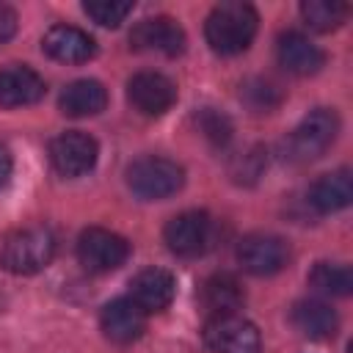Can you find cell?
<instances>
[{
  "mask_svg": "<svg viewBox=\"0 0 353 353\" xmlns=\"http://www.w3.org/2000/svg\"><path fill=\"white\" fill-rule=\"evenodd\" d=\"M259 28V17L254 11V6L240 3V0H226L218 3L207 22H204V36L212 52L218 55H237L243 50H248V44L254 41Z\"/></svg>",
  "mask_w": 353,
  "mask_h": 353,
  "instance_id": "cell-1",
  "label": "cell"
},
{
  "mask_svg": "<svg viewBox=\"0 0 353 353\" xmlns=\"http://www.w3.org/2000/svg\"><path fill=\"white\" fill-rule=\"evenodd\" d=\"M55 256V234L47 226H22L0 240V265L17 276L44 270Z\"/></svg>",
  "mask_w": 353,
  "mask_h": 353,
  "instance_id": "cell-2",
  "label": "cell"
},
{
  "mask_svg": "<svg viewBox=\"0 0 353 353\" xmlns=\"http://www.w3.org/2000/svg\"><path fill=\"white\" fill-rule=\"evenodd\" d=\"M336 132H339V119L334 110L328 108H317L312 113H306L298 127L287 135L284 141V152L290 160L295 163H309V160H317L320 154L328 152V146L336 141Z\"/></svg>",
  "mask_w": 353,
  "mask_h": 353,
  "instance_id": "cell-3",
  "label": "cell"
},
{
  "mask_svg": "<svg viewBox=\"0 0 353 353\" xmlns=\"http://www.w3.org/2000/svg\"><path fill=\"white\" fill-rule=\"evenodd\" d=\"M127 185L135 196L141 199H168L176 190H182L185 185V171L182 165H176L168 157H157V154H146L138 157L135 163H130L127 168Z\"/></svg>",
  "mask_w": 353,
  "mask_h": 353,
  "instance_id": "cell-4",
  "label": "cell"
},
{
  "mask_svg": "<svg viewBox=\"0 0 353 353\" xmlns=\"http://www.w3.org/2000/svg\"><path fill=\"white\" fill-rule=\"evenodd\" d=\"M127 256H130V243L110 229L91 226L77 237V259L91 273H110L121 268Z\"/></svg>",
  "mask_w": 353,
  "mask_h": 353,
  "instance_id": "cell-5",
  "label": "cell"
},
{
  "mask_svg": "<svg viewBox=\"0 0 353 353\" xmlns=\"http://www.w3.org/2000/svg\"><path fill=\"white\" fill-rule=\"evenodd\" d=\"M204 345L212 353H259V331L240 314H215L204 323Z\"/></svg>",
  "mask_w": 353,
  "mask_h": 353,
  "instance_id": "cell-6",
  "label": "cell"
},
{
  "mask_svg": "<svg viewBox=\"0 0 353 353\" xmlns=\"http://www.w3.org/2000/svg\"><path fill=\"white\" fill-rule=\"evenodd\" d=\"M97 157H99L97 141L80 130H66L58 138H52V143H50V160L61 176L88 174L97 165Z\"/></svg>",
  "mask_w": 353,
  "mask_h": 353,
  "instance_id": "cell-7",
  "label": "cell"
},
{
  "mask_svg": "<svg viewBox=\"0 0 353 353\" xmlns=\"http://www.w3.org/2000/svg\"><path fill=\"white\" fill-rule=\"evenodd\" d=\"M287 259H290V248L276 234L254 232L237 243V262L251 276H273V273L284 270Z\"/></svg>",
  "mask_w": 353,
  "mask_h": 353,
  "instance_id": "cell-8",
  "label": "cell"
},
{
  "mask_svg": "<svg viewBox=\"0 0 353 353\" xmlns=\"http://www.w3.org/2000/svg\"><path fill=\"white\" fill-rule=\"evenodd\" d=\"M210 237H212V221L201 210L179 212L163 229V240H165L168 251L176 254V256H196V254H201L210 245Z\"/></svg>",
  "mask_w": 353,
  "mask_h": 353,
  "instance_id": "cell-9",
  "label": "cell"
},
{
  "mask_svg": "<svg viewBox=\"0 0 353 353\" xmlns=\"http://www.w3.org/2000/svg\"><path fill=\"white\" fill-rule=\"evenodd\" d=\"M127 99L143 116H163L176 102V85L160 72H138L127 83Z\"/></svg>",
  "mask_w": 353,
  "mask_h": 353,
  "instance_id": "cell-10",
  "label": "cell"
},
{
  "mask_svg": "<svg viewBox=\"0 0 353 353\" xmlns=\"http://www.w3.org/2000/svg\"><path fill=\"white\" fill-rule=\"evenodd\" d=\"M185 30L171 19V17H149L141 19L132 33H130V44L138 52H157L165 58H176L185 50Z\"/></svg>",
  "mask_w": 353,
  "mask_h": 353,
  "instance_id": "cell-11",
  "label": "cell"
},
{
  "mask_svg": "<svg viewBox=\"0 0 353 353\" xmlns=\"http://www.w3.org/2000/svg\"><path fill=\"white\" fill-rule=\"evenodd\" d=\"M176 295V279L163 268H146L130 281V301L143 312H163Z\"/></svg>",
  "mask_w": 353,
  "mask_h": 353,
  "instance_id": "cell-12",
  "label": "cell"
},
{
  "mask_svg": "<svg viewBox=\"0 0 353 353\" xmlns=\"http://www.w3.org/2000/svg\"><path fill=\"white\" fill-rule=\"evenodd\" d=\"M41 50L58 63H85L97 55V41L74 25H52L41 39Z\"/></svg>",
  "mask_w": 353,
  "mask_h": 353,
  "instance_id": "cell-13",
  "label": "cell"
},
{
  "mask_svg": "<svg viewBox=\"0 0 353 353\" xmlns=\"http://www.w3.org/2000/svg\"><path fill=\"white\" fill-rule=\"evenodd\" d=\"M99 325L102 334L116 342V345H130L135 342L143 328H146V314L130 301V298H116L110 303H105L102 314H99Z\"/></svg>",
  "mask_w": 353,
  "mask_h": 353,
  "instance_id": "cell-14",
  "label": "cell"
},
{
  "mask_svg": "<svg viewBox=\"0 0 353 353\" xmlns=\"http://www.w3.org/2000/svg\"><path fill=\"white\" fill-rule=\"evenodd\" d=\"M47 85L41 80L39 72H33L30 66L14 63L0 69V108H25V105H36L44 97Z\"/></svg>",
  "mask_w": 353,
  "mask_h": 353,
  "instance_id": "cell-15",
  "label": "cell"
},
{
  "mask_svg": "<svg viewBox=\"0 0 353 353\" xmlns=\"http://www.w3.org/2000/svg\"><path fill=\"white\" fill-rule=\"evenodd\" d=\"M276 58H279V63H281L287 72L301 74V77L320 72V66L325 63L323 50H320L317 44H312V41H309L303 33H298V30H290V33H281V36H279Z\"/></svg>",
  "mask_w": 353,
  "mask_h": 353,
  "instance_id": "cell-16",
  "label": "cell"
},
{
  "mask_svg": "<svg viewBox=\"0 0 353 353\" xmlns=\"http://www.w3.org/2000/svg\"><path fill=\"white\" fill-rule=\"evenodd\" d=\"M108 105V91L99 80H74L69 83L61 97H58V108L63 116H72V119H83V116H97L99 110H105Z\"/></svg>",
  "mask_w": 353,
  "mask_h": 353,
  "instance_id": "cell-17",
  "label": "cell"
},
{
  "mask_svg": "<svg viewBox=\"0 0 353 353\" xmlns=\"http://www.w3.org/2000/svg\"><path fill=\"white\" fill-rule=\"evenodd\" d=\"M353 199V182H350V171L339 168L331 174H323L312 188H309V204L314 212L328 215V212H339L350 204Z\"/></svg>",
  "mask_w": 353,
  "mask_h": 353,
  "instance_id": "cell-18",
  "label": "cell"
},
{
  "mask_svg": "<svg viewBox=\"0 0 353 353\" xmlns=\"http://www.w3.org/2000/svg\"><path fill=\"white\" fill-rule=\"evenodd\" d=\"M243 301H245V292L232 273H215L201 284V306L210 312V317L237 314Z\"/></svg>",
  "mask_w": 353,
  "mask_h": 353,
  "instance_id": "cell-19",
  "label": "cell"
},
{
  "mask_svg": "<svg viewBox=\"0 0 353 353\" xmlns=\"http://www.w3.org/2000/svg\"><path fill=\"white\" fill-rule=\"evenodd\" d=\"M292 325L309 339H328L336 334V312L323 301H298L292 306Z\"/></svg>",
  "mask_w": 353,
  "mask_h": 353,
  "instance_id": "cell-20",
  "label": "cell"
},
{
  "mask_svg": "<svg viewBox=\"0 0 353 353\" xmlns=\"http://www.w3.org/2000/svg\"><path fill=\"white\" fill-rule=\"evenodd\" d=\"M309 284L328 298H345L353 290V273L347 265L339 262H317L309 270Z\"/></svg>",
  "mask_w": 353,
  "mask_h": 353,
  "instance_id": "cell-21",
  "label": "cell"
},
{
  "mask_svg": "<svg viewBox=\"0 0 353 353\" xmlns=\"http://www.w3.org/2000/svg\"><path fill=\"white\" fill-rule=\"evenodd\" d=\"M347 14H350V8L342 0H306V3H301L303 22L312 30H320V33L336 30L347 19Z\"/></svg>",
  "mask_w": 353,
  "mask_h": 353,
  "instance_id": "cell-22",
  "label": "cell"
},
{
  "mask_svg": "<svg viewBox=\"0 0 353 353\" xmlns=\"http://www.w3.org/2000/svg\"><path fill=\"white\" fill-rule=\"evenodd\" d=\"M83 11L102 28H119L130 14H132V3H121V0H85Z\"/></svg>",
  "mask_w": 353,
  "mask_h": 353,
  "instance_id": "cell-23",
  "label": "cell"
},
{
  "mask_svg": "<svg viewBox=\"0 0 353 353\" xmlns=\"http://www.w3.org/2000/svg\"><path fill=\"white\" fill-rule=\"evenodd\" d=\"M265 163H268V160H265V152H262L259 146H251L248 152H243L240 157L232 160L229 174H232L234 182H240V185H254V182L262 176Z\"/></svg>",
  "mask_w": 353,
  "mask_h": 353,
  "instance_id": "cell-24",
  "label": "cell"
},
{
  "mask_svg": "<svg viewBox=\"0 0 353 353\" xmlns=\"http://www.w3.org/2000/svg\"><path fill=\"white\" fill-rule=\"evenodd\" d=\"M243 99H245L256 113H268V110H273V108L279 105L281 94H279V88H276L270 80L256 77V80H248V83L243 85Z\"/></svg>",
  "mask_w": 353,
  "mask_h": 353,
  "instance_id": "cell-25",
  "label": "cell"
},
{
  "mask_svg": "<svg viewBox=\"0 0 353 353\" xmlns=\"http://www.w3.org/2000/svg\"><path fill=\"white\" fill-rule=\"evenodd\" d=\"M196 124H199L201 135H204L210 143H215V146H223V143H229V138H232V121H229L223 113L212 110V108H204V110L196 116Z\"/></svg>",
  "mask_w": 353,
  "mask_h": 353,
  "instance_id": "cell-26",
  "label": "cell"
},
{
  "mask_svg": "<svg viewBox=\"0 0 353 353\" xmlns=\"http://www.w3.org/2000/svg\"><path fill=\"white\" fill-rule=\"evenodd\" d=\"M17 33V11L6 3H0V44L8 41Z\"/></svg>",
  "mask_w": 353,
  "mask_h": 353,
  "instance_id": "cell-27",
  "label": "cell"
},
{
  "mask_svg": "<svg viewBox=\"0 0 353 353\" xmlns=\"http://www.w3.org/2000/svg\"><path fill=\"white\" fill-rule=\"evenodd\" d=\"M11 168H14L11 154H8V149L0 143V190L8 185V179H11Z\"/></svg>",
  "mask_w": 353,
  "mask_h": 353,
  "instance_id": "cell-28",
  "label": "cell"
}]
</instances>
